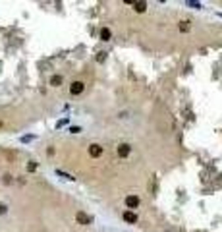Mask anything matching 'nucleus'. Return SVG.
Listing matches in <instances>:
<instances>
[{"mask_svg": "<svg viewBox=\"0 0 222 232\" xmlns=\"http://www.w3.org/2000/svg\"><path fill=\"white\" fill-rule=\"evenodd\" d=\"M83 89H85V85H83L81 81H73V83L70 85V93H72V95H81Z\"/></svg>", "mask_w": 222, "mask_h": 232, "instance_id": "obj_1", "label": "nucleus"}, {"mask_svg": "<svg viewBox=\"0 0 222 232\" xmlns=\"http://www.w3.org/2000/svg\"><path fill=\"white\" fill-rule=\"evenodd\" d=\"M126 207H128V209L139 207V197H137V195H128V197H126Z\"/></svg>", "mask_w": 222, "mask_h": 232, "instance_id": "obj_2", "label": "nucleus"}, {"mask_svg": "<svg viewBox=\"0 0 222 232\" xmlns=\"http://www.w3.org/2000/svg\"><path fill=\"white\" fill-rule=\"evenodd\" d=\"M129 153H131V147L128 145V143H122V145H118V157L126 159V157H128Z\"/></svg>", "mask_w": 222, "mask_h": 232, "instance_id": "obj_3", "label": "nucleus"}, {"mask_svg": "<svg viewBox=\"0 0 222 232\" xmlns=\"http://www.w3.org/2000/svg\"><path fill=\"white\" fill-rule=\"evenodd\" d=\"M89 155H91V157H101V155H103V147L101 145H97V143H93V145L91 147H89Z\"/></svg>", "mask_w": 222, "mask_h": 232, "instance_id": "obj_4", "label": "nucleus"}, {"mask_svg": "<svg viewBox=\"0 0 222 232\" xmlns=\"http://www.w3.org/2000/svg\"><path fill=\"white\" fill-rule=\"evenodd\" d=\"M75 219H77V223L83 224V226H87L89 223H91V219H89V217H87V213H83V211L77 213V215H75Z\"/></svg>", "mask_w": 222, "mask_h": 232, "instance_id": "obj_5", "label": "nucleus"}, {"mask_svg": "<svg viewBox=\"0 0 222 232\" xmlns=\"http://www.w3.org/2000/svg\"><path fill=\"white\" fill-rule=\"evenodd\" d=\"M124 220H126V223H129V224H133L137 220V215L133 213V211H126L124 213Z\"/></svg>", "mask_w": 222, "mask_h": 232, "instance_id": "obj_6", "label": "nucleus"}, {"mask_svg": "<svg viewBox=\"0 0 222 232\" xmlns=\"http://www.w3.org/2000/svg\"><path fill=\"white\" fill-rule=\"evenodd\" d=\"M133 8H135V12H145V8H147V2H133Z\"/></svg>", "mask_w": 222, "mask_h": 232, "instance_id": "obj_7", "label": "nucleus"}, {"mask_svg": "<svg viewBox=\"0 0 222 232\" xmlns=\"http://www.w3.org/2000/svg\"><path fill=\"white\" fill-rule=\"evenodd\" d=\"M50 85H54V87L62 85V75H52L50 77Z\"/></svg>", "mask_w": 222, "mask_h": 232, "instance_id": "obj_8", "label": "nucleus"}, {"mask_svg": "<svg viewBox=\"0 0 222 232\" xmlns=\"http://www.w3.org/2000/svg\"><path fill=\"white\" fill-rule=\"evenodd\" d=\"M101 39H103V41H108V39H110V29H108V27H103V29H101Z\"/></svg>", "mask_w": 222, "mask_h": 232, "instance_id": "obj_9", "label": "nucleus"}, {"mask_svg": "<svg viewBox=\"0 0 222 232\" xmlns=\"http://www.w3.org/2000/svg\"><path fill=\"white\" fill-rule=\"evenodd\" d=\"M180 29L182 31H189V21H180Z\"/></svg>", "mask_w": 222, "mask_h": 232, "instance_id": "obj_10", "label": "nucleus"}, {"mask_svg": "<svg viewBox=\"0 0 222 232\" xmlns=\"http://www.w3.org/2000/svg\"><path fill=\"white\" fill-rule=\"evenodd\" d=\"M104 60H106V52H101L97 56V62H104Z\"/></svg>", "mask_w": 222, "mask_h": 232, "instance_id": "obj_11", "label": "nucleus"}, {"mask_svg": "<svg viewBox=\"0 0 222 232\" xmlns=\"http://www.w3.org/2000/svg\"><path fill=\"white\" fill-rule=\"evenodd\" d=\"M35 168H37V162H29V164H27V170H29V172H33Z\"/></svg>", "mask_w": 222, "mask_h": 232, "instance_id": "obj_12", "label": "nucleus"}, {"mask_svg": "<svg viewBox=\"0 0 222 232\" xmlns=\"http://www.w3.org/2000/svg\"><path fill=\"white\" fill-rule=\"evenodd\" d=\"M10 182H12V176L6 174V176H4V184H10Z\"/></svg>", "mask_w": 222, "mask_h": 232, "instance_id": "obj_13", "label": "nucleus"}, {"mask_svg": "<svg viewBox=\"0 0 222 232\" xmlns=\"http://www.w3.org/2000/svg\"><path fill=\"white\" fill-rule=\"evenodd\" d=\"M70 131H72V134H77V131H81V128H77V126H73V128H72Z\"/></svg>", "mask_w": 222, "mask_h": 232, "instance_id": "obj_14", "label": "nucleus"}, {"mask_svg": "<svg viewBox=\"0 0 222 232\" xmlns=\"http://www.w3.org/2000/svg\"><path fill=\"white\" fill-rule=\"evenodd\" d=\"M0 213H6V205H2V203H0Z\"/></svg>", "mask_w": 222, "mask_h": 232, "instance_id": "obj_15", "label": "nucleus"}]
</instances>
